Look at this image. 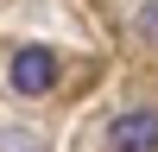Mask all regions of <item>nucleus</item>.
<instances>
[{"label": "nucleus", "mask_w": 158, "mask_h": 152, "mask_svg": "<svg viewBox=\"0 0 158 152\" xmlns=\"http://www.w3.org/2000/svg\"><path fill=\"white\" fill-rule=\"evenodd\" d=\"M6 76H13V89H19V95H44V89L57 82V57H51L44 44H25V51H13Z\"/></svg>", "instance_id": "2"}, {"label": "nucleus", "mask_w": 158, "mask_h": 152, "mask_svg": "<svg viewBox=\"0 0 158 152\" xmlns=\"http://www.w3.org/2000/svg\"><path fill=\"white\" fill-rule=\"evenodd\" d=\"M139 32H146V38H158V0H146V13H139Z\"/></svg>", "instance_id": "4"}, {"label": "nucleus", "mask_w": 158, "mask_h": 152, "mask_svg": "<svg viewBox=\"0 0 158 152\" xmlns=\"http://www.w3.org/2000/svg\"><path fill=\"white\" fill-rule=\"evenodd\" d=\"M108 146H114V152H158V108H127V114H114Z\"/></svg>", "instance_id": "1"}, {"label": "nucleus", "mask_w": 158, "mask_h": 152, "mask_svg": "<svg viewBox=\"0 0 158 152\" xmlns=\"http://www.w3.org/2000/svg\"><path fill=\"white\" fill-rule=\"evenodd\" d=\"M0 152H44V146H38L32 133H19V127H6V133H0Z\"/></svg>", "instance_id": "3"}]
</instances>
